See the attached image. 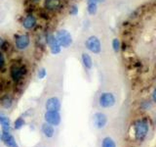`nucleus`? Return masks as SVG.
I'll use <instances>...</instances> for the list:
<instances>
[{
    "label": "nucleus",
    "instance_id": "nucleus-1",
    "mask_svg": "<svg viewBox=\"0 0 156 147\" xmlns=\"http://www.w3.org/2000/svg\"><path fill=\"white\" fill-rule=\"evenodd\" d=\"M149 130L148 123L144 120H138L134 125V131L135 136L138 140H143L144 137L147 135Z\"/></svg>",
    "mask_w": 156,
    "mask_h": 147
},
{
    "label": "nucleus",
    "instance_id": "nucleus-2",
    "mask_svg": "<svg viewBox=\"0 0 156 147\" xmlns=\"http://www.w3.org/2000/svg\"><path fill=\"white\" fill-rule=\"evenodd\" d=\"M55 36L57 38V40L58 42V44L61 45V47L62 48H68L70 47V45L73 42L72 39V36L70 34V32L66 31V29H58V31L56 32Z\"/></svg>",
    "mask_w": 156,
    "mask_h": 147
},
{
    "label": "nucleus",
    "instance_id": "nucleus-3",
    "mask_svg": "<svg viewBox=\"0 0 156 147\" xmlns=\"http://www.w3.org/2000/svg\"><path fill=\"white\" fill-rule=\"evenodd\" d=\"M85 47L93 54H100L101 52V42L96 36H91L86 39Z\"/></svg>",
    "mask_w": 156,
    "mask_h": 147
},
{
    "label": "nucleus",
    "instance_id": "nucleus-4",
    "mask_svg": "<svg viewBox=\"0 0 156 147\" xmlns=\"http://www.w3.org/2000/svg\"><path fill=\"white\" fill-rule=\"evenodd\" d=\"M116 102L115 96L111 92H102L99 97V104L102 108H110Z\"/></svg>",
    "mask_w": 156,
    "mask_h": 147
},
{
    "label": "nucleus",
    "instance_id": "nucleus-5",
    "mask_svg": "<svg viewBox=\"0 0 156 147\" xmlns=\"http://www.w3.org/2000/svg\"><path fill=\"white\" fill-rule=\"evenodd\" d=\"M46 42L49 46V49H50V52L53 54V55H58V54L61 53L62 47L60 44H58L55 34L48 33L46 36Z\"/></svg>",
    "mask_w": 156,
    "mask_h": 147
},
{
    "label": "nucleus",
    "instance_id": "nucleus-6",
    "mask_svg": "<svg viewBox=\"0 0 156 147\" xmlns=\"http://www.w3.org/2000/svg\"><path fill=\"white\" fill-rule=\"evenodd\" d=\"M44 119H45L46 123L51 126H58L61 124V115L58 112L56 111H47L44 115Z\"/></svg>",
    "mask_w": 156,
    "mask_h": 147
},
{
    "label": "nucleus",
    "instance_id": "nucleus-7",
    "mask_svg": "<svg viewBox=\"0 0 156 147\" xmlns=\"http://www.w3.org/2000/svg\"><path fill=\"white\" fill-rule=\"evenodd\" d=\"M29 44H30V38L27 34H20L15 39V46L18 50H26L29 46Z\"/></svg>",
    "mask_w": 156,
    "mask_h": 147
},
{
    "label": "nucleus",
    "instance_id": "nucleus-8",
    "mask_svg": "<svg viewBox=\"0 0 156 147\" xmlns=\"http://www.w3.org/2000/svg\"><path fill=\"white\" fill-rule=\"evenodd\" d=\"M93 122L97 129H104L107 124V117L101 112H97L93 116Z\"/></svg>",
    "mask_w": 156,
    "mask_h": 147
},
{
    "label": "nucleus",
    "instance_id": "nucleus-9",
    "mask_svg": "<svg viewBox=\"0 0 156 147\" xmlns=\"http://www.w3.org/2000/svg\"><path fill=\"white\" fill-rule=\"evenodd\" d=\"M26 73L27 70L23 66H13L11 68L10 75H11V77L14 81H19L24 76Z\"/></svg>",
    "mask_w": 156,
    "mask_h": 147
},
{
    "label": "nucleus",
    "instance_id": "nucleus-10",
    "mask_svg": "<svg viewBox=\"0 0 156 147\" xmlns=\"http://www.w3.org/2000/svg\"><path fill=\"white\" fill-rule=\"evenodd\" d=\"M46 110L47 111H56L58 112L61 110V101L58 97H50L46 101Z\"/></svg>",
    "mask_w": 156,
    "mask_h": 147
},
{
    "label": "nucleus",
    "instance_id": "nucleus-11",
    "mask_svg": "<svg viewBox=\"0 0 156 147\" xmlns=\"http://www.w3.org/2000/svg\"><path fill=\"white\" fill-rule=\"evenodd\" d=\"M0 138L2 139V141L4 142V144L7 147H19L17 144V141L15 139V137L10 134L9 131H5L3 130L2 135L0 136Z\"/></svg>",
    "mask_w": 156,
    "mask_h": 147
},
{
    "label": "nucleus",
    "instance_id": "nucleus-12",
    "mask_svg": "<svg viewBox=\"0 0 156 147\" xmlns=\"http://www.w3.org/2000/svg\"><path fill=\"white\" fill-rule=\"evenodd\" d=\"M23 28L24 29H31L33 28L34 27H35V24H36V18L33 16V15H27V16H26V18H24L23 20Z\"/></svg>",
    "mask_w": 156,
    "mask_h": 147
},
{
    "label": "nucleus",
    "instance_id": "nucleus-13",
    "mask_svg": "<svg viewBox=\"0 0 156 147\" xmlns=\"http://www.w3.org/2000/svg\"><path fill=\"white\" fill-rule=\"evenodd\" d=\"M81 61H82V64L83 66L85 67V69L87 70H92L93 68V59L92 57L89 55L88 53H82L81 54Z\"/></svg>",
    "mask_w": 156,
    "mask_h": 147
},
{
    "label": "nucleus",
    "instance_id": "nucleus-14",
    "mask_svg": "<svg viewBox=\"0 0 156 147\" xmlns=\"http://www.w3.org/2000/svg\"><path fill=\"white\" fill-rule=\"evenodd\" d=\"M41 131L42 134L45 135L46 137H48V138H52V137L54 136V134H55V130H54L53 126L49 125V124H43L41 126Z\"/></svg>",
    "mask_w": 156,
    "mask_h": 147
},
{
    "label": "nucleus",
    "instance_id": "nucleus-15",
    "mask_svg": "<svg viewBox=\"0 0 156 147\" xmlns=\"http://www.w3.org/2000/svg\"><path fill=\"white\" fill-rule=\"evenodd\" d=\"M61 6V0H45V7L49 10H56Z\"/></svg>",
    "mask_w": 156,
    "mask_h": 147
},
{
    "label": "nucleus",
    "instance_id": "nucleus-16",
    "mask_svg": "<svg viewBox=\"0 0 156 147\" xmlns=\"http://www.w3.org/2000/svg\"><path fill=\"white\" fill-rule=\"evenodd\" d=\"M0 125L2 126V130L5 131H9L11 129V122L8 117L0 116Z\"/></svg>",
    "mask_w": 156,
    "mask_h": 147
},
{
    "label": "nucleus",
    "instance_id": "nucleus-17",
    "mask_svg": "<svg viewBox=\"0 0 156 147\" xmlns=\"http://www.w3.org/2000/svg\"><path fill=\"white\" fill-rule=\"evenodd\" d=\"M87 12L90 16H95L98 12V3L88 2L87 3Z\"/></svg>",
    "mask_w": 156,
    "mask_h": 147
},
{
    "label": "nucleus",
    "instance_id": "nucleus-18",
    "mask_svg": "<svg viewBox=\"0 0 156 147\" xmlns=\"http://www.w3.org/2000/svg\"><path fill=\"white\" fill-rule=\"evenodd\" d=\"M101 147H116V143L111 137H105L101 141Z\"/></svg>",
    "mask_w": 156,
    "mask_h": 147
},
{
    "label": "nucleus",
    "instance_id": "nucleus-19",
    "mask_svg": "<svg viewBox=\"0 0 156 147\" xmlns=\"http://www.w3.org/2000/svg\"><path fill=\"white\" fill-rule=\"evenodd\" d=\"M111 46H112V49H113V51L115 53H118L121 49V42L118 38H113L111 41Z\"/></svg>",
    "mask_w": 156,
    "mask_h": 147
},
{
    "label": "nucleus",
    "instance_id": "nucleus-20",
    "mask_svg": "<svg viewBox=\"0 0 156 147\" xmlns=\"http://www.w3.org/2000/svg\"><path fill=\"white\" fill-rule=\"evenodd\" d=\"M1 104H2V106L5 108V109H8V108H10V107L12 106V104H13V100L11 99V97L5 96V97L2 98Z\"/></svg>",
    "mask_w": 156,
    "mask_h": 147
},
{
    "label": "nucleus",
    "instance_id": "nucleus-21",
    "mask_svg": "<svg viewBox=\"0 0 156 147\" xmlns=\"http://www.w3.org/2000/svg\"><path fill=\"white\" fill-rule=\"evenodd\" d=\"M23 126H24V120H23V118H22V117L18 118V119L15 121V123H14V129L15 130L22 129Z\"/></svg>",
    "mask_w": 156,
    "mask_h": 147
},
{
    "label": "nucleus",
    "instance_id": "nucleus-22",
    "mask_svg": "<svg viewBox=\"0 0 156 147\" xmlns=\"http://www.w3.org/2000/svg\"><path fill=\"white\" fill-rule=\"evenodd\" d=\"M46 76H47V71H46L45 68H41L37 73V77H38L39 80H43Z\"/></svg>",
    "mask_w": 156,
    "mask_h": 147
},
{
    "label": "nucleus",
    "instance_id": "nucleus-23",
    "mask_svg": "<svg viewBox=\"0 0 156 147\" xmlns=\"http://www.w3.org/2000/svg\"><path fill=\"white\" fill-rule=\"evenodd\" d=\"M78 13H79V8H78V6L77 5H72L69 10V14L71 16H77Z\"/></svg>",
    "mask_w": 156,
    "mask_h": 147
},
{
    "label": "nucleus",
    "instance_id": "nucleus-24",
    "mask_svg": "<svg viewBox=\"0 0 156 147\" xmlns=\"http://www.w3.org/2000/svg\"><path fill=\"white\" fill-rule=\"evenodd\" d=\"M5 66V57L2 52H0V70L3 69Z\"/></svg>",
    "mask_w": 156,
    "mask_h": 147
},
{
    "label": "nucleus",
    "instance_id": "nucleus-25",
    "mask_svg": "<svg viewBox=\"0 0 156 147\" xmlns=\"http://www.w3.org/2000/svg\"><path fill=\"white\" fill-rule=\"evenodd\" d=\"M105 0H87V3L88 2H94V3H101V2H105Z\"/></svg>",
    "mask_w": 156,
    "mask_h": 147
},
{
    "label": "nucleus",
    "instance_id": "nucleus-26",
    "mask_svg": "<svg viewBox=\"0 0 156 147\" xmlns=\"http://www.w3.org/2000/svg\"><path fill=\"white\" fill-rule=\"evenodd\" d=\"M152 100L154 103H156V88H154V90L152 92Z\"/></svg>",
    "mask_w": 156,
    "mask_h": 147
},
{
    "label": "nucleus",
    "instance_id": "nucleus-27",
    "mask_svg": "<svg viewBox=\"0 0 156 147\" xmlns=\"http://www.w3.org/2000/svg\"><path fill=\"white\" fill-rule=\"evenodd\" d=\"M4 43H5V42H4V39H3L1 36H0V47H2V46L4 45Z\"/></svg>",
    "mask_w": 156,
    "mask_h": 147
},
{
    "label": "nucleus",
    "instance_id": "nucleus-28",
    "mask_svg": "<svg viewBox=\"0 0 156 147\" xmlns=\"http://www.w3.org/2000/svg\"><path fill=\"white\" fill-rule=\"evenodd\" d=\"M33 1H39V0H33Z\"/></svg>",
    "mask_w": 156,
    "mask_h": 147
}]
</instances>
